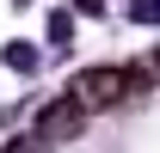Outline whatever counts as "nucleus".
Here are the masks:
<instances>
[{
  "label": "nucleus",
  "instance_id": "obj_1",
  "mask_svg": "<svg viewBox=\"0 0 160 153\" xmlns=\"http://www.w3.org/2000/svg\"><path fill=\"white\" fill-rule=\"evenodd\" d=\"M136 92V74H123V67H92V74H80L74 80V92L86 110H111V104H123V98Z\"/></svg>",
  "mask_w": 160,
  "mask_h": 153
},
{
  "label": "nucleus",
  "instance_id": "obj_2",
  "mask_svg": "<svg viewBox=\"0 0 160 153\" xmlns=\"http://www.w3.org/2000/svg\"><path fill=\"white\" fill-rule=\"evenodd\" d=\"M80 129H86V104H80V98H56V104L37 116V141L43 147H49V141H74Z\"/></svg>",
  "mask_w": 160,
  "mask_h": 153
},
{
  "label": "nucleus",
  "instance_id": "obj_3",
  "mask_svg": "<svg viewBox=\"0 0 160 153\" xmlns=\"http://www.w3.org/2000/svg\"><path fill=\"white\" fill-rule=\"evenodd\" d=\"M6 153H43V141H12Z\"/></svg>",
  "mask_w": 160,
  "mask_h": 153
}]
</instances>
